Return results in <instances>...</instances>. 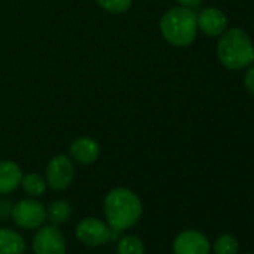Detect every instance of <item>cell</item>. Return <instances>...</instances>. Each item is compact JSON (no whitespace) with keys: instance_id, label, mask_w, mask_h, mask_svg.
<instances>
[{"instance_id":"e0dca14e","label":"cell","mask_w":254,"mask_h":254,"mask_svg":"<svg viewBox=\"0 0 254 254\" xmlns=\"http://www.w3.org/2000/svg\"><path fill=\"white\" fill-rule=\"evenodd\" d=\"M96 2L109 14H123L130 9L133 0H96Z\"/></svg>"},{"instance_id":"7c38bea8","label":"cell","mask_w":254,"mask_h":254,"mask_svg":"<svg viewBox=\"0 0 254 254\" xmlns=\"http://www.w3.org/2000/svg\"><path fill=\"white\" fill-rule=\"evenodd\" d=\"M26 241L12 229H0V254H24Z\"/></svg>"},{"instance_id":"ffe728a7","label":"cell","mask_w":254,"mask_h":254,"mask_svg":"<svg viewBox=\"0 0 254 254\" xmlns=\"http://www.w3.org/2000/svg\"><path fill=\"white\" fill-rule=\"evenodd\" d=\"M177 2L181 5V6H186V8H194L197 5L202 3V0H177Z\"/></svg>"},{"instance_id":"4fadbf2b","label":"cell","mask_w":254,"mask_h":254,"mask_svg":"<svg viewBox=\"0 0 254 254\" xmlns=\"http://www.w3.org/2000/svg\"><path fill=\"white\" fill-rule=\"evenodd\" d=\"M70 214H72V206L64 199H57L47 208V220H50V223L54 226H60L66 223Z\"/></svg>"},{"instance_id":"7a4b0ae2","label":"cell","mask_w":254,"mask_h":254,"mask_svg":"<svg viewBox=\"0 0 254 254\" xmlns=\"http://www.w3.org/2000/svg\"><path fill=\"white\" fill-rule=\"evenodd\" d=\"M217 56L224 67L241 70L254 63V45L244 30L230 29L221 35Z\"/></svg>"},{"instance_id":"44dd1931","label":"cell","mask_w":254,"mask_h":254,"mask_svg":"<svg viewBox=\"0 0 254 254\" xmlns=\"http://www.w3.org/2000/svg\"><path fill=\"white\" fill-rule=\"evenodd\" d=\"M247 254H253V253H247Z\"/></svg>"},{"instance_id":"6da1fadb","label":"cell","mask_w":254,"mask_h":254,"mask_svg":"<svg viewBox=\"0 0 254 254\" xmlns=\"http://www.w3.org/2000/svg\"><path fill=\"white\" fill-rule=\"evenodd\" d=\"M103 212L111 230L123 232L133 227L141 220L142 202L130 189L117 187L106 194Z\"/></svg>"},{"instance_id":"277c9868","label":"cell","mask_w":254,"mask_h":254,"mask_svg":"<svg viewBox=\"0 0 254 254\" xmlns=\"http://www.w3.org/2000/svg\"><path fill=\"white\" fill-rule=\"evenodd\" d=\"M11 215L17 226L27 230H33L41 227L47 221V208L38 200L24 199L12 206Z\"/></svg>"},{"instance_id":"ac0fdd59","label":"cell","mask_w":254,"mask_h":254,"mask_svg":"<svg viewBox=\"0 0 254 254\" xmlns=\"http://www.w3.org/2000/svg\"><path fill=\"white\" fill-rule=\"evenodd\" d=\"M244 85L248 93L254 94V64H250V69L247 70L244 78Z\"/></svg>"},{"instance_id":"3957f363","label":"cell","mask_w":254,"mask_h":254,"mask_svg":"<svg viewBox=\"0 0 254 254\" xmlns=\"http://www.w3.org/2000/svg\"><path fill=\"white\" fill-rule=\"evenodd\" d=\"M160 32L165 41L174 47H189L196 39L197 15L186 6H177L163 14Z\"/></svg>"},{"instance_id":"2e32d148","label":"cell","mask_w":254,"mask_h":254,"mask_svg":"<svg viewBox=\"0 0 254 254\" xmlns=\"http://www.w3.org/2000/svg\"><path fill=\"white\" fill-rule=\"evenodd\" d=\"M215 254H236L238 253V241L232 235H221L214 244Z\"/></svg>"},{"instance_id":"30bf717a","label":"cell","mask_w":254,"mask_h":254,"mask_svg":"<svg viewBox=\"0 0 254 254\" xmlns=\"http://www.w3.org/2000/svg\"><path fill=\"white\" fill-rule=\"evenodd\" d=\"M70 159L78 162L79 165H91L100 156L99 144L91 138H78L69 147Z\"/></svg>"},{"instance_id":"52a82bcc","label":"cell","mask_w":254,"mask_h":254,"mask_svg":"<svg viewBox=\"0 0 254 254\" xmlns=\"http://www.w3.org/2000/svg\"><path fill=\"white\" fill-rule=\"evenodd\" d=\"M76 238L79 239V242H82L87 247H100L105 245L111 236H112V230L111 227L103 223L99 218H82L78 224H76Z\"/></svg>"},{"instance_id":"9a60e30c","label":"cell","mask_w":254,"mask_h":254,"mask_svg":"<svg viewBox=\"0 0 254 254\" xmlns=\"http://www.w3.org/2000/svg\"><path fill=\"white\" fill-rule=\"evenodd\" d=\"M21 186L24 189V191L32 196V197H39L45 193L47 190V180H44L41 175L38 174H29L26 177H23Z\"/></svg>"},{"instance_id":"9c48e42d","label":"cell","mask_w":254,"mask_h":254,"mask_svg":"<svg viewBox=\"0 0 254 254\" xmlns=\"http://www.w3.org/2000/svg\"><path fill=\"white\" fill-rule=\"evenodd\" d=\"M197 29L206 36H221L227 29V18L217 8H206L197 15Z\"/></svg>"},{"instance_id":"ba28073f","label":"cell","mask_w":254,"mask_h":254,"mask_svg":"<svg viewBox=\"0 0 254 254\" xmlns=\"http://www.w3.org/2000/svg\"><path fill=\"white\" fill-rule=\"evenodd\" d=\"M208 238L197 230H184L174 241V254H209Z\"/></svg>"},{"instance_id":"8fae6325","label":"cell","mask_w":254,"mask_h":254,"mask_svg":"<svg viewBox=\"0 0 254 254\" xmlns=\"http://www.w3.org/2000/svg\"><path fill=\"white\" fill-rule=\"evenodd\" d=\"M21 168L11 160H0V194H8L18 189L23 181Z\"/></svg>"},{"instance_id":"d6986e66","label":"cell","mask_w":254,"mask_h":254,"mask_svg":"<svg viewBox=\"0 0 254 254\" xmlns=\"http://www.w3.org/2000/svg\"><path fill=\"white\" fill-rule=\"evenodd\" d=\"M12 212V205L6 199H0V218H6Z\"/></svg>"},{"instance_id":"5bb4252c","label":"cell","mask_w":254,"mask_h":254,"mask_svg":"<svg viewBox=\"0 0 254 254\" xmlns=\"http://www.w3.org/2000/svg\"><path fill=\"white\" fill-rule=\"evenodd\" d=\"M117 254H145V245L139 236L126 235L118 241Z\"/></svg>"},{"instance_id":"8992f818","label":"cell","mask_w":254,"mask_h":254,"mask_svg":"<svg viewBox=\"0 0 254 254\" xmlns=\"http://www.w3.org/2000/svg\"><path fill=\"white\" fill-rule=\"evenodd\" d=\"M75 178V168L70 157L59 154L53 157L47 166V184L56 190H66Z\"/></svg>"},{"instance_id":"5b68a950","label":"cell","mask_w":254,"mask_h":254,"mask_svg":"<svg viewBox=\"0 0 254 254\" xmlns=\"http://www.w3.org/2000/svg\"><path fill=\"white\" fill-rule=\"evenodd\" d=\"M35 254H66V238L62 230L54 226H41L32 241Z\"/></svg>"}]
</instances>
